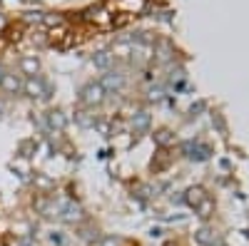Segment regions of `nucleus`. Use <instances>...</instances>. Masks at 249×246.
<instances>
[{
    "label": "nucleus",
    "mask_w": 249,
    "mask_h": 246,
    "mask_svg": "<svg viewBox=\"0 0 249 246\" xmlns=\"http://www.w3.org/2000/svg\"><path fill=\"white\" fill-rule=\"evenodd\" d=\"M55 212H57V216L62 221H80L82 219V209L77 207L75 201H60L55 207Z\"/></svg>",
    "instance_id": "f257e3e1"
},
{
    "label": "nucleus",
    "mask_w": 249,
    "mask_h": 246,
    "mask_svg": "<svg viewBox=\"0 0 249 246\" xmlns=\"http://www.w3.org/2000/svg\"><path fill=\"white\" fill-rule=\"evenodd\" d=\"M23 92H25L28 97H40V99H45V97H48V87H45V82L40 80L37 75H35V77H28V80L23 82Z\"/></svg>",
    "instance_id": "f03ea898"
},
{
    "label": "nucleus",
    "mask_w": 249,
    "mask_h": 246,
    "mask_svg": "<svg viewBox=\"0 0 249 246\" xmlns=\"http://www.w3.org/2000/svg\"><path fill=\"white\" fill-rule=\"evenodd\" d=\"M0 90L5 95H20L23 92V80L13 72H3V77H0Z\"/></svg>",
    "instance_id": "7ed1b4c3"
},
{
    "label": "nucleus",
    "mask_w": 249,
    "mask_h": 246,
    "mask_svg": "<svg viewBox=\"0 0 249 246\" xmlns=\"http://www.w3.org/2000/svg\"><path fill=\"white\" fill-rule=\"evenodd\" d=\"M102 95H105V90L100 87V82H92V85L82 87V92H80V99L85 102V105H95V102H100V99H102Z\"/></svg>",
    "instance_id": "20e7f679"
},
{
    "label": "nucleus",
    "mask_w": 249,
    "mask_h": 246,
    "mask_svg": "<svg viewBox=\"0 0 249 246\" xmlns=\"http://www.w3.org/2000/svg\"><path fill=\"white\" fill-rule=\"evenodd\" d=\"M197 241L202 246H222V239L212 231V229H199L197 231Z\"/></svg>",
    "instance_id": "39448f33"
},
{
    "label": "nucleus",
    "mask_w": 249,
    "mask_h": 246,
    "mask_svg": "<svg viewBox=\"0 0 249 246\" xmlns=\"http://www.w3.org/2000/svg\"><path fill=\"white\" fill-rule=\"evenodd\" d=\"M20 67H23V72H25L28 77H35V75H37V70H40V63H37V57L28 55V57L20 60Z\"/></svg>",
    "instance_id": "423d86ee"
},
{
    "label": "nucleus",
    "mask_w": 249,
    "mask_h": 246,
    "mask_svg": "<svg viewBox=\"0 0 249 246\" xmlns=\"http://www.w3.org/2000/svg\"><path fill=\"white\" fill-rule=\"evenodd\" d=\"M100 87H102V90H115V87H122V75L107 72L105 77L100 80Z\"/></svg>",
    "instance_id": "0eeeda50"
},
{
    "label": "nucleus",
    "mask_w": 249,
    "mask_h": 246,
    "mask_svg": "<svg viewBox=\"0 0 249 246\" xmlns=\"http://www.w3.org/2000/svg\"><path fill=\"white\" fill-rule=\"evenodd\" d=\"M65 115H62V112H50L48 115V125L50 127H57V130H62V127H65Z\"/></svg>",
    "instance_id": "6e6552de"
},
{
    "label": "nucleus",
    "mask_w": 249,
    "mask_h": 246,
    "mask_svg": "<svg viewBox=\"0 0 249 246\" xmlns=\"http://www.w3.org/2000/svg\"><path fill=\"white\" fill-rule=\"evenodd\" d=\"M92 63H95L97 67H107V65L112 63V55H107V52H97V57H92Z\"/></svg>",
    "instance_id": "1a4fd4ad"
},
{
    "label": "nucleus",
    "mask_w": 249,
    "mask_h": 246,
    "mask_svg": "<svg viewBox=\"0 0 249 246\" xmlns=\"http://www.w3.org/2000/svg\"><path fill=\"white\" fill-rule=\"evenodd\" d=\"M187 201H190L192 207H197V204L202 201V189H192V192H190V197H187Z\"/></svg>",
    "instance_id": "9d476101"
},
{
    "label": "nucleus",
    "mask_w": 249,
    "mask_h": 246,
    "mask_svg": "<svg viewBox=\"0 0 249 246\" xmlns=\"http://www.w3.org/2000/svg\"><path fill=\"white\" fill-rule=\"evenodd\" d=\"M100 246H120V239H115V236H105L100 241Z\"/></svg>",
    "instance_id": "9b49d317"
},
{
    "label": "nucleus",
    "mask_w": 249,
    "mask_h": 246,
    "mask_svg": "<svg viewBox=\"0 0 249 246\" xmlns=\"http://www.w3.org/2000/svg\"><path fill=\"white\" fill-rule=\"evenodd\" d=\"M210 209H212V201L207 199V201L202 204V207H199V216H210Z\"/></svg>",
    "instance_id": "f8f14e48"
},
{
    "label": "nucleus",
    "mask_w": 249,
    "mask_h": 246,
    "mask_svg": "<svg viewBox=\"0 0 249 246\" xmlns=\"http://www.w3.org/2000/svg\"><path fill=\"white\" fill-rule=\"evenodd\" d=\"M35 184H37L40 189H48L50 187V179L48 177H35Z\"/></svg>",
    "instance_id": "ddd939ff"
},
{
    "label": "nucleus",
    "mask_w": 249,
    "mask_h": 246,
    "mask_svg": "<svg viewBox=\"0 0 249 246\" xmlns=\"http://www.w3.org/2000/svg\"><path fill=\"white\" fill-rule=\"evenodd\" d=\"M147 122H150L147 112H140V117H137V122H135V125H137V127H144V125H147Z\"/></svg>",
    "instance_id": "4468645a"
},
{
    "label": "nucleus",
    "mask_w": 249,
    "mask_h": 246,
    "mask_svg": "<svg viewBox=\"0 0 249 246\" xmlns=\"http://www.w3.org/2000/svg\"><path fill=\"white\" fill-rule=\"evenodd\" d=\"M0 28H3V17H0Z\"/></svg>",
    "instance_id": "2eb2a0df"
}]
</instances>
